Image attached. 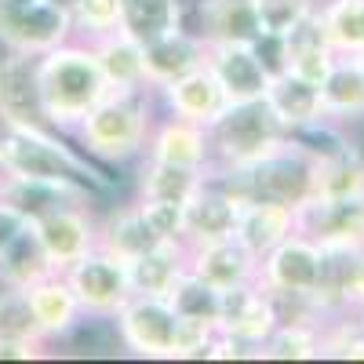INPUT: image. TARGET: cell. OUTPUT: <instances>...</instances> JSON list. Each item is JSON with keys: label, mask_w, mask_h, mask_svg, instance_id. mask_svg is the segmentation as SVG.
I'll list each match as a JSON object with an SVG mask.
<instances>
[{"label": "cell", "mask_w": 364, "mask_h": 364, "mask_svg": "<svg viewBox=\"0 0 364 364\" xmlns=\"http://www.w3.org/2000/svg\"><path fill=\"white\" fill-rule=\"evenodd\" d=\"M0 171L8 182H41L73 197H87V186L106 190L109 182L63 142L58 128H0Z\"/></svg>", "instance_id": "6da1fadb"}, {"label": "cell", "mask_w": 364, "mask_h": 364, "mask_svg": "<svg viewBox=\"0 0 364 364\" xmlns=\"http://www.w3.org/2000/svg\"><path fill=\"white\" fill-rule=\"evenodd\" d=\"M37 84H41L48 124L58 132H73L80 117L113 91L87 41H66L37 55Z\"/></svg>", "instance_id": "7a4b0ae2"}, {"label": "cell", "mask_w": 364, "mask_h": 364, "mask_svg": "<svg viewBox=\"0 0 364 364\" xmlns=\"http://www.w3.org/2000/svg\"><path fill=\"white\" fill-rule=\"evenodd\" d=\"M149 99H154V87H139V91H109L99 106H91L73 128L84 154L106 164H124L146 154V139L154 128Z\"/></svg>", "instance_id": "3957f363"}, {"label": "cell", "mask_w": 364, "mask_h": 364, "mask_svg": "<svg viewBox=\"0 0 364 364\" xmlns=\"http://www.w3.org/2000/svg\"><path fill=\"white\" fill-rule=\"evenodd\" d=\"M288 139V128L277 120L266 99L226 102V109L208 124L211 164L208 168H248L273 154Z\"/></svg>", "instance_id": "277c9868"}, {"label": "cell", "mask_w": 364, "mask_h": 364, "mask_svg": "<svg viewBox=\"0 0 364 364\" xmlns=\"http://www.w3.org/2000/svg\"><path fill=\"white\" fill-rule=\"evenodd\" d=\"M113 331L124 350L149 360H175L182 321L164 295H132L113 317Z\"/></svg>", "instance_id": "5b68a950"}, {"label": "cell", "mask_w": 364, "mask_h": 364, "mask_svg": "<svg viewBox=\"0 0 364 364\" xmlns=\"http://www.w3.org/2000/svg\"><path fill=\"white\" fill-rule=\"evenodd\" d=\"M63 277L70 281L80 310L91 317H113L135 295L132 277H128V262H120L117 255H109L102 248H91L87 255L70 262L63 269Z\"/></svg>", "instance_id": "8992f818"}, {"label": "cell", "mask_w": 364, "mask_h": 364, "mask_svg": "<svg viewBox=\"0 0 364 364\" xmlns=\"http://www.w3.org/2000/svg\"><path fill=\"white\" fill-rule=\"evenodd\" d=\"M77 26L66 8L51 0H33L26 8H0V44L22 55H44L58 44L73 41Z\"/></svg>", "instance_id": "52a82bcc"}, {"label": "cell", "mask_w": 364, "mask_h": 364, "mask_svg": "<svg viewBox=\"0 0 364 364\" xmlns=\"http://www.w3.org/2000/svg\"><path fill=\"white\" fill-rule=\"evenodd\" d=\"M37 230V240L51 262V269L63 273L70 262H77L80 255H87L91 248H99V223L87 215V208H80V200H63L41 215L29 219Z\"/></svg>", "instance_id": "ba28073f"}, {"label": "cell", "mask_w": 364, "mask_h": 364, "mask_svg": "<svg viewBox=\"0 0 364 364\" xmlns=\"http://www.w3.org/2000/svg\"><path fill=\"white\" fill-rule=\"evenodd\" d=\"M317 273H321V245L295 230L273 252H266L259 259V277L255 281L269 295H302V299H310L314 288H317Z\"/></svg>", "instance_id": "9c48e42d"}, {"label": "cell", "mask_w": 364, "mask_h": 364, "mask_svg": "<svg viewBox=\"0 0 364 364\" xmlns=\"http://www.w3.org/2000/svg\"><path fill=\"white\" fill-rule=\"evenodd\" d=\"M295 230L324 248H364V197H310L295 208Z\"/></svg>", "instance_id": "30bf717a"}, {"label": "cell", "mask_w": 364, "mask_h": 364, "mask_svg": "<svg viewBox=\"0 0 364 364\" xmlns=\"http://www.w3.org/2000/svg\"><path fill=\"white\" fill-rule=\"evenodd\" d=\"M0 128H51L41 102L37 55L4 51L0 58Z\"/></svg>", "instance_id": "8fae6325"}, {"label": "cell", "mask_w": 364, "mask_h": 364, "mask_svg": "<svg viewBox=\"0 0 364 364\" xmlns=\"http://www.w3.org/2000/svg\"><path fill=\"white\" fill-rule=\"evenodd\" d=\"M273 328H277V310H273V299L259 281H248V284H237V288L223 291L219 331L240 339L252 350V357L269 339Z\"/></svg>", "instance_id": "7c38bea8"}, {"label": "cell", "mask_w": 364, "mask_h": 364, "mask_svg": "<svg viewBox=\"0 0 364 364\" xmlns=\"http://www.w3.org/2000/svg\"><path fill=\"white\" fill-rule=\"evenodd\" d=\"M204 63L219 77L230 102H252L266 99L269 70L259 58L255 44H204Z\"/></svg>", "instance_id": "4fadbf2b"}, {"label": "cell", "mask_w": 364, "mask_h": 364, "mask_svg": "<svg viewBox=\"0 0 364 364\" xmlns=\"http://www.w3.org/2000/svg\"><path fill=\"white\" fill-rule=\"evenodd\" d=\"M154 95H161V102H164V109L171 117L193 120V124H200V128H208L211 120L226 109V102H230L223 84H219V77L208 70V63L190 70V73H182L178 80H171L164 87H157Z\"/></svg>", "instance_id": "5bb4252c"}, {"label": "cell", "mask_w": 364, "mask_h": 364, "mask_svg": "<svg viewBox=\"0 0 364 364\" xmlns=\"http://www.w3.org/2000/svg\"><path fill=\"white\" fill-rule=\"evenodd\" d=\"M193 33L204 44H255L262 37L255 0H197Z\"/></svg>", "instance_id": "9a60e30c"}, {"label": "cell", "mask_w": 364, "mask_h": 364, "mask_svg": "<svg viewBox=\"0 0 364 364\" xmlns=\"http://www.w3.org/2000/svg\"><path fill=\"white\" fill-rule=\"evenodd\" d=\"M190 269L200 281H208L211 288L230 291L237 284H248L259 277V259L237 237H223V240H208V245H193Z\"/></svg>", "instance_id": "2e32d148"}, {"label": "cell", "mask_w": 364, "mask_h": 364, "mask_svg": "<svg viewBox=\"0 0 364 364\" xmlns=\"http://www.w3.org/2000/svg\"><path fill=\"white\" fill-rule=\"evenodd\" d=\"M146 157L149 161H164V164H178V168H200V171H208V164H211L208 128L168 113L161 124L149 128Z\"/></svg>", "instance_id": "e0dca14e"}, {"label": "cell", "mask_w": 364, "mask_h": 364, "mask_svg": "<svg viewBox=\"0 0 364 364\" xmlns=\"http://www.w3.org/2000/svg\"><path fill=\"white\" fill-rule=\"evenodd\" d=\"M22 291L29 299V310H33V317H37V328H41L44 343L73 336V328L80 324L84 310H80V302H77V295H73V288H70V281L63 277V273L55 269V273L33 281Z\"/></svg>", "instance_id": "ac0fdd59"}, {"label": "cell", "mask_w": 364, "mask_h": 364, "mask_svg": "<svg viewBox=\"0 0 364 364\" xmlns=\"http://www.w3.org/2000/svg\"><path fill=\"white\" fill-rule=\"evenodd\" d=\"M237 215L240 204L204 175L200 190L186 200V245H208V240H223L237 233Z\"/></svg>", "instance_id": "d6986e66"}, {"label": "cell", "mask_w": 364, "mask_h": 364, "mask_svg": "<svg viewBox=\"0 0 364 364\" xmlns=\"http://www.w3.org/2000/svg\"><path fill=\"white\" fill-rule=\"evenodd\" d=\"M142 63H146V84L157 91V87L178 80L182 73L204 66V41L193 33L190 26H182V29H175V33L146 44L142 48Z\"/></svg>", "instance_id": "ffe728a7"}, {"label": "cell", "mask_w": 364, "mask_h": 364, "mask_svg": "<svg viewBox=\"0 0 364 364\" xmlns=\"http://www.w3.org/2000/svg\"><path fill=\"white\" fill-rule=\"evenodd\" d=\"M324 117L336 124H360L364 120V55H339L331 73L321 84Z\"/></svg>", "instance_id": "44dd1931"}, {"label": "cell", "mask_w": 364, "mask_h": 364, "mask_svg": "<svg viewBox=\"0 0 364 364\" xmlns=\"http://www.w3.org/2000/svg\"><path fill=\"white\" fill-rule=\"evenodd\" d=\"M288 233H295V208L273 204V200H248V204H240L237 233L233 237L255 259H262L266 252H273Z\"/></svg>", "instance_id": "7402d4cb"}, {"label": "cell", "mask_w": 364, "mask_h": 364, "mask_svg": "<svg viewBox=\"0 0 364 364\" xmlns=\"http://www.w3.org/2000/svg\"><path fill=\"white\" fill-rule=\"evenodd\" d=\"M266 102H269V109L277 113V120H281L288 132H299V128H306V124H314V120L324 117L321 84L302 80L291 70H281V73L269 77Z\"/></svg>", "instance_id": "603a6c76"}, {"label": "cell", "mask_w": 364, "mask_h": 364, "mask_svg": "<svg viewBox=\"0 0 364 364\" xmlns=\"http://www.w3.org/2000/svg\"><path fill=\"white\" fill-rule=\"evenodd\" d=\"M190 266V245L186 240H157L149 252L128 262V277L135 295H168L178 273Z\"/></svg>", "instance_id": "cb8c5ba5"}, {"label": "cell", "mask_w": 364, "mask_h": 364, "mask_svg": "<svg viewBox=\"0 0 364 364\" xmlns=\"http://www.w3.org/2000/svg\"><path fill=\"white\" fill-rule=\"evenodd\" d=\"M87 44H91V51H95L99 70H102V77H106V84L113 91L149 87L146 84V63H142V44H135L128 33L113 29V33L95 37V41H87Z\"/></svg>", "instance_id": "d4e9b609"}, {"label": "cell", "mask_w": 364, "mask_h": 364, "mask_svg": "<svg viewBox=\"0 0 364 364\" xmlns=\"http://www.w3.org/2000/svg\"><path fill=\"white\" fill-rule=\"evenodd\" d=\"M182 26H186L182 0H124V11H120V33H128L142 48Z\"/></svg>", "instance_id": "484cf974"}, {"label": "cell", "mask_w": 364, "mask_h": 364, "mask_svg": "<svg viewBox=\"0 0 364 364\" xmlns=\"http://www.w3.org/2000/svg\"><path fill=\"white\" fill-rule=\"evenodd\" d=\"M314 197H364V149L353 142L314 161Z\"/></svg>", "instance_id": "4316f807"}, {"label": "cell", "mask_w": 364, "mask_h": 364, "mask_svg": "<svg viewBox=\"0 0 364 364\" xmlns=\"http://www.w3.org/2000/svg\"><path fill=\"white\" fill-rule=\"evenodd\" d=\"M157 245V237L149 233L146 219L139 204H128V208H117L106 215V223H99V248L117 255L120 262H132L139 259L142 252H149Z\"/></svg>", "instance_id": "83f0119b"}, {"label": "cell", "mask_w": 364, "mask_h": 364, "mask_svg": "<svg viewBox=\"0 0 364 364\" xmlns=\"http://www.w3.org/2000/svg\"><path fill=\"white\" fill-rule=\"evenodd\" d=\"M164 299L171 302V310L178 314V321L204 324V328H219L223 291H219V288H211L208 281H200L190 266L178 273V281L171 284V291H168Z\"/></svg>", "instance_id": "f1b7e54d"}, {"label": "cell", "mask_w": 364, "mask_h": 364, "mask_svg": "<svg viewBox=\"0 0 364 364\" xmlns=\"http://www.w3.org/2000/svg\"><path fill=\"white\" fill-rule=\"evenodd\" d=\"M48 273H55V269L41 248L33 223H26L22 233L8 245V252L0 255V288H29L33 281L48 277Z\"/></svg>", "instance_id": "f546056e"}, {"label": "cell", "mask_w": 364, "mask_h": 364, "mask_svg": "<svg viewBox=\"0 0 364 364\" xmlns=\"http://www.w3.org/2000/svg\"><path fill=\"white\" fill-rule=\"evenodd\" d=\"M204 182L200 168H178V164H164V161H149L139 171V197L142 200H178L186 204Z\"/></svg>", "instance_id": "4dcf8cb0"}, {"label": "cell", "mask_w": 364, "mask_h": 364, "mask_svg": "<svg viewBox=\"0 0 364 364\" xmlns=\"http://www.w3.org/2000/svg\"><path fill=\"white\" fill-rule=\"evenodd\" d=\"M317 11L336 55H364V0H317Z\"/></svg>", "instance_id": "1f68e13d"}, {"label": "cell", "mask_w": 364, "mask_h": 364, "mask_svg": "<svg viewBox=\"0 0 364 364\" xmlns=\"http://www.w3.org/2000/svg\"><path fill=\"white\" fill-rule=\"evenodd\" d=\"M262 360H314L321 357V328L302 324V321H284L269 331V339L255 350Z\"/></svg>", "instance_id": "d6a6232c"}, {"label": "cell", "mask_w": 364, "mask_h": 364, "mask_svg": "<svg viewBox=\"0 0 364 364\" xmlns=\"http://www.w3.org/2000/svg\"><path fill=\"white\" fill-rule=\"evenodd\" d=\"M0 339H22V343H44L37 317L29 310V299L22 288L0 291Z\"/></svg>", "instance_id": "836d02e7"}, {"label": "cell", "mask_w": 364, "mask_h": 364, "mask_svg": "<svg viewBox=\"0 0 364 364\" xmlns=\"http://www.w3.org/2000/svg\"><path fill=\"white\" fill-rule=\"evenodd\" d=\"M120 11H124V0H77L73 26L80 37L95 41V37H106L113 29H120Z\"/></svg>", "instance_id": "e575fe53"}, {"label": "cell", "mask_w": 364, "mask_h": 364, "mask_svg": "<svg viewBox=\"0 0 364 364\" xmlns=\"http://www.w3.org/2000/svg\"><path fill=\"white\" fill-rule=\"evenodd\" d=\"M317 8V0H255V15L262 33L269 37H284Z\"/></svg>", "instance_id": "d590c367"}, {"label": "cell", "mask_w": 364, "mask_h": 364, "mask_svg": "<svg viewBox=\"0 0 364 364\" xmlns=\"http://www.w3.org/2000/svg\"><path fill=\"white\" fill-rule=\"evenodd\" d=\"M157 240H186V204L178 200H135Z\"/></svg>", "instance_id": "8d00e7d4"}, {"label": "cell", "mask_w": 364, "mask_h": 364, "mask_svg": "<svg viewBox=\"0 0 364 364\" xmlns=\"http://www.w3.org/2000/svg\"><path fill=\"white\" fill-rule=\"evenodd\" d=\"M336 48L331 44H306V48H295L284 51V70H291L295 77L310 80V84H324V77L336 66Z\"/></svg>", "instance_id": "74e56055"}, {"label": "cell", "mask_w": 364, "mask_h": 364, "mask_svg": "<svg viewBox=\"0 0 364 364\" xmlns=\"http://www.w3.org/2000/svg\"><path fill=\"white\" fill-rule=\"evenodd\" d=\"M321 357L364 360V331L357 321H331L321 328Z\"/></svg>", "instance_id": "f35d334b"}, {"label": "cell", "mask_w": 364, "mask_h": 364, "mask_svg": "<svg viewBox=\"0 0 364 364\" xmlns=\"http://www.w3.org/2000/svg\"><path fill=\"white\" fill-rule=\"evenodd\" d=\"M29 223V215L18 208V204H11V200H4L0 197V255L8 252V245L22 233V226Z\"/></svg>", "instance_id": "ab89813d"}, {"label": "cell", "mask_w": 364, "mask_h": 364, "mask_svg": "<svg viewBox=\"0 0 364 364\" xmlns=\"http://www.w3.org/2000/svg\"><path fill=\"white\" fill-rule=\"evenodd\" d=\"M44 343H22V339H0V360H37Z\"/></svg>", "instance_id": "60d3db41"}, {"label": "cell", "mask_w": 364, "mask_h": 364, "mask_svg": "<svg viewBox=\"0 0 364 364\" xmlns=\"http://www.w3.org/2000/svg\"><path fill=\"white\" fill-rule=\"evenodd\" d=\"M364 302V248L357 252V269H353V310Z\"/></svg>", "instance_id": "b9f144b4"}, {"label": "cell", "mask_w": 364, "mask_h": 364, "mask_svg": "<svg viewBox=\"0 0 364 364\" xmlns=\"http://www.w3.org/2000/svg\"><path fill=\"white\" fill-rule=\"evenodd\" d=\"M26 4H33V0H0V8H26Z\"/></svg>", "instance_id": "7bdbcfd3"}, {"label": "cell", "mask_w": 364, "mask_h": 364, "mask_svg": "<svg viewBox=\"0 0 364 364\" xmlns=\"http://www.w3.org/2000/svg\"><path fill=\"white\" fill-rule=\"evenodd\" d=\"M357 324H360V331H364V302L357 306Z\"/></svg>", "instance_id": "ee69618b"}]
</instances>
